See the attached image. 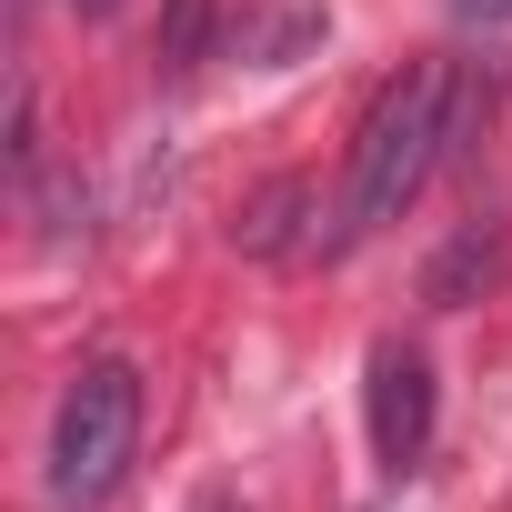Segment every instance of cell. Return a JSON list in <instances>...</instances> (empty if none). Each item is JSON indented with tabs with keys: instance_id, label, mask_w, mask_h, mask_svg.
<instances>
[{
	"instance_id": "obj_1",
	"label": "cell",
	"mask_w": 512,
	"mask_h": 512,
	"mask_svg": "<svg viewBox=\"0 0 512 512\" xmlns=\"http://www.w3.org/2000/svg\"><path fill=\"white\" fill-rule=\"evenodd\" d=\"M452 101H462L452 61H412L372 91V111L352 131V171H342V241H372L422 201V181L452 151Z\"/></svg>"
},
{
	"instance_id": "obj_2",
	"label": "cell",
	"mask_w": 512,
	"mask_h": 512,
	"mask_svg": "<svg viewBox=\"0 0 512 512\" xmlns=\"http://www.w3.org/2000/svg\"><path fill=\"white\" fill-rule=\"evenodd\" d=\"M141 452V372L131 362H81L61 412H51V512H101L131 482Z\"/></svg>"
},
{
	"instance_id": "obj_3",
	"label": "cell",
	"mask_w": 512,
	"mask_h": 512,
	"mask_svg": "<svg viewBox=\"0 0 512 512\" xmlns=\"http://www.w3.org/2000/svg\"><path fill=\"white\" fill-rule=\"evenodd\" d=\"M362 392H372V452H382V472H412L432 452V362L412 342H382Z\"/></svg>"
},
{
	"instance_id": "obj_5",
	"label": "cell",
	"mask_w": 512,
	"mask_h": 512,
	"mask_svg": "<svg viewBox=\"0 0 512 512\" xmlns=\"http://www.w3.org/2000/svg\"><path fill=\"white\" fill-rule=\"evenodd\" d=\"M71 11H121V0H71Z\"/></svg>"
},
{
	"instance_id": "obj_4",
	"label": "cell",
	"mask_w": 512,
	"mask_h": 512,
	"mask_svg": "<svg viewBox=\"0 0 512 512\" xmlns=\"http://www.w3.org/2000/svg\"><path fill=\"white\" fill-rule=\"evenodd\" d=\"M452 21H472V31H512V0H452Z\"/></svg>"
},
{
	"instance_id": "obj_6",
	"label": "cell",
	"mask_w": 512,
	"mask_h": 512,
	"mask_svg": "<svg viewBox=\"0 0 512 512\" xmlns=\"http://www.w3.org/2000/svg\"><path fill=\"white\" fill-rule=\"evenodd\" d=\"M211 512H231V502H211Z\"/></svg>"
}]
</instances>
